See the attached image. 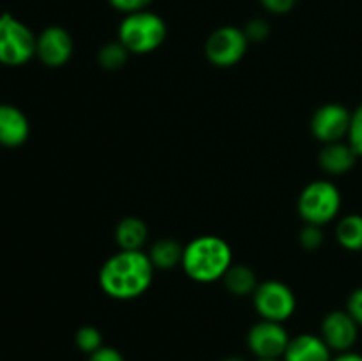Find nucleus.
Wrapping results in <instances>:
<instances>
[{
    "mask_svg": "<svg viewBox=\"0 0 362 361\" xmlns=\"http://www.w3.org/2000/svg\"><path fill=\"white\" fill-rule=\"evenodd\" d=\"M156 268L145 251L120 250L101 265L99 285L108 297L131 301L144 296L152 285Z\"/></svg>",
    "mask_w": 362,
    "mask_h": 361,
    "instance_id": "1",
    "label": "nucleus"
},
{
    "mask_svg": "<svg viewBox=\"0 0 362 361\" xmlns=\"http://www.w3.org/2000/svg\"><path fill=\"white\" fill-rule=\"evenodd\" d=\"M232 264V248L223 237L200 236L184 246L180 265L193 282L212 283L223 280Z\"/></svg>",
    "mask_w": 362,
    "mask_h": 361,
    "instance_id": "2",
    "label": "nucleus"
},
{
    "mask_svg": "<svg viewBox=\"0 0 362 361\" xmlns=\"http://www.w3.org/2000/svg\"><path fill=\"white\" fill-rule=\"evenodd\" d=\"M168 27L159 14L152 11H138L126 14L119 27V41L134 55L156 52L165 42Z\"/></svg>",
    "mask_w": 362,
    "mask_h": 361,
    "instance_id": "3",
    "label": "nucleus"
},
{
    "mask_svg": "<svg viewBox=\"0 0 362 361\" xmlns=\"http://www.w3.org/2000/svg\"><path fill=\"white\" fill-rule=\"evenodd\" d=\"M297 211L304 223L327 225L334 222L341 211V191L331 180H313L300 191Z\"/></svg>",
    "mask_w": 362,
    "mask_h": 361,
    "instance_id": "4",
    "label": "nucleus"
},
{
    "mask_svg": "<svg viewBox=\"0 0 362 361\" xmlns=\"http://www.w3.org/2000/svg\"><path fill=\"white\" fill-rule=\"evenodd\" d=\"M37 35L13 14H0V66L20 67L35 57Z\"/></svg>",
    "mask_w": 362,
    "mask_h": 361,
    "instance_id": "5",
    "label": "nucleus"
},
{
    "mask_svg": "<svg viewBox=\"0 0 362 361\" xmlns=\"http://www.w3.org/2000/svg\"><path fill=\"white\" fill-rule=\"evenodd\" d=\"M253 304L257 314L265 321L285 322L293 315L297 306L296 294L286 283L279 280H267L258 283L253 296Z\"/></svg>",
    "mask_w": 362,
    "mask_h": 361,
    "instance_id": "6",
    "label": "nucleus"
},
{
    "mask_svg": "<svg viewBox=\"0 0 362 361\" xmlns=\"http://www.w3.org/2000/svg\"><path fill=\"white\" fill-rule=\"evenodd\" d=\"M247 46L250 41L243 28L226 25L209 35L205 41V57L218 67H232L244 59Z\"/></svg>",
    "mask_w": 362,
    "mask_h": 361,
    "instance_id": "7",
    "label": "nucleus"
},
{
    "mask_svg": "<svg viewBox=\"0 0 362 361\" xmlns=\"http://www.w3.org/2000/svg\"><path fill=\"white\" fill-rule=\"evenodd\" d=\"M288 343V331L281 322L262 319L247 333V347L257 360H283Z\"/></svg>",
    "mask_w": 362,
    "mask_h": 361,
    "instance_id": "8",
    "label": "nucleus"
},
{
    "mask_svg": "<svg viewBox=\"0 0 362 361\" xmlns=\"http://www.w3.org/2000/svg\"><path fill=\"white\" fill-rule=\"evenodd\" d=\"M352 112L339 103L322 105L311 117V133L322 144L345 140L349 134Z\"/></svg>",
    "mask_w": 362,
    "mask_h": 361,
    "instance_id": "9",
    "label": "nucleus"
},
{
    "mask_svg": "<svg viewBox=\"0 0 362 361\" xmlns=\"http://www.w3.org/2000/svg\"><path fill=\"white\" fill-rule=\"evenodd\" d=\"M73 38L66 28L59 25L46 27L35 41V57L41 60V64L52 69L66 66L73 57Z\"/></svg>",
    "mask_w": 362,
    "mask_h": 361,
    "instance_id": "10",
    "label": "nucleus"
},
{
    "mask_svg": "<svg viewBox=\"0 0 362 361\" xmlns=\"http://www.w3.org/2000/svg\"><path fill=\"white\" fill-rule=\"evenodd\" d=\"M359 324L346 310H332L324 317L320 326V336L332 353L352 350L359 338Z\"/></svg>",
    "mask_w": 362,
    "mask_h": 361,
    "instance_id": "11",
    "label": "nucleus"
},
{
    "mask_svg": "<svg viewBox=\"0 0 362 361\" xmlns=\"http://www.w3.org/2000/svg\"><path fill=\"white\" fill-rule=\"evenodd\" d=\"M30 137V122L23 110L9 103H0V145L20 147Z\"/></svg>",
    "mask_w": 362,
    "mask_h": 361,
    "instance_id": "12",
    "label": "nucleus"
},
{
    "mask_svg": "<svg viewBox=\"0 0 362 361\" xmlns=\"http://www.w3.org/2000/svg\"><path fill=\"white\" fill-rule=\"evenodd\" d=\"M359 156L356 154L349 142H332L324 144L318 152V165L329 176H343L356 166Z\"/></svg>",
    "mask_w": 362,
    "mask_h": 361,
    "instance_id": "13",
    "label": "nucleus"
},
{
    "mask_svg": "<svg viewBox=\"0 0 362 361\" xmlns=\"http://www.w3.org/2000/svg\"><path fill=\"white\" fill-rule=\"evenodd\" d=\"M283 361H332V350L320 335L303 333L290 338Z\"/></svg>",
    "mask_w": 362,
    "mask_h": 361,
    "instance_id": "14",
    "label": "nucleus"
},
{
    "mask_svg": "<svg viewBox=\"0 0 362 361\" xmlns=\"http://www.w3.org/2000/svg\"><path fill=\"white\" fill-rule=\"evenodd\" d=\"M148 229L144 219L136 216H127L120 219L115 227V241L120 250L138 251L147 243Z\"/></svg>",
    "mask_w": 362,
    "mask_h": 361,
    "instance_id": "15",
    "label": "nucleus"
},
{
    "mask_svg": "<svg viewBox=\"0 0 362 361\" xmlns=\"http://www.w3.org/2000/svg\"><path fill=\"white\" fill-rule=\"evenodd\" d=\"M223 283L232 296H253L258 287L257 273L246 264H232L223 276Z\"/></svg>",
    "mask_w": 362,
    "mask_h": 361,
    "instance_id": "16",
    "label": "nucleus"
},
{
    "mask_svg": "<svg viewBox=\"0 0 362 361\" xmlns=\"http://www.w3.org/2000/svg\"><path fill=\"white\" fill-rule=\"evenodd\" d=\"M147 255L156 269L166 271V269H175L177 265L182 264L184 246L172 237H161L154 241Z\"/></svg>",
    "mask_w": 362,
    "mask_h": 361,
    "instance_id": "17",
    "label": "nucleus"
},
{
    "mask_svg": "<svg viewBox=\"0 0 362 361\" xmlns=\"http://www.w3.org/2000/svg\"><path fill=\"white\" fill-rule=\"evenodd\" d=\"M336 239L345 250L362 251V214L343 216L336 225Z\"/></svg>",
    "mask_w": 362,
    "mask_h": 361,
    "instance_id": "18",
    "label": "nucleus"
},
{
    "mask_svg": "<svg viewBox=\"0 0 362 361\" xmlns=\"http://www.w3.org/2000/svg\"><path fill=\"white\" fill-rule=\"evenodd\" d=\"M127 57L129 52L126 50V46L117 39L113 42H106L98 53V62L101 64L103 69L106 71H119L120 67H124V64L127 62Z\"/></svg>",
    "mask_w": 362,
    "mask_h": 361,
    "instance_id": "19",
    "label": "nucleus"
},
{
    "mask_svg": "<svg viewBox=\"0 0 362 361\" xmlns=\"http://www.w3.org/2000/svg\"><path fill=\"white\" fill-rule=\"evenodd\" d=\"M76 347L85 354H92L103 347V335L94 326H81L74 336Z\"/></svg>",
    "mask_w": 362,
    "mask_h": 361,
    "instance_id": "20",
    "label": "nucleus"
},
{
    "mask_svg": "<svg viewBox=\"0 0 362 361\" xmlns=\"http://www.w3.org/2000/svg\"><path fill=\"white\" fill-rule=\"evenodd\" d=\"M346 142H349L350 147L356 151V154L362 158V103L352 112Z\"/></svg>",
    "mask_w": 362,
    "mask_h": 361,
    "instance_id": "21",
    "label": "nucleus"
},
{
    "mask_svg": "<svg viewBox=\"0 0 362 361\" xmlns=\"http://www.w3.org/2000/svg\"><path fill=\"white\" fill-rule=\"evenodd\" d=\"M299 241H300V246L308 251H315L322 246L324 243V234H322V227L318 225H310L306 223L304 229L300 230L299 234Z\"/></svg>",
    "mask_w": 362,
    "mask_h": 361,
    "instance_id": "22",
    "label": "nucleus"
},
{
    "mask_svg": "<svg viewBox=\"0 0 362 361\" xmlns=\"http://www.w3.org/2000/svg\"><path fill=\"white\" fill-rule=\"evenodd\" d=\"M244 34H246L247 41L250 42H262L264 39H267L269 35V23L260 18H255V20L247 21L246 28H243Z\"/></svg>",
    "mask_w": 362,
    "mask_h": 361,
    "instance_id": "23",
    "label": "nucleus"
},
{
    "mask_svg": "<svg viewBox=\"0 0 362 361\" xmlns=\"http://www.w3.org/2000/svg\"><path fill=\"white\" fill-rule=\"evenodd\" d=\"M108 2L113 9L120 11L124 14H131L138 13V11H145L151 6L152 0H108Z\"/></svg>",
    "mask_w": 362,
    "mask_h": 361,
    "instance_id": "24",
    "label": "nucleus"
},
{
    "mask_svg": "<svg viewBox=\"0 0 362 361\" xmlns=\"http://www.w3.org/2000/svg\"><path fill=\"white\" fill-rule=\"evenodd\" d=\"M345 310L352 315V319L359 324V328H362V287L350 292Z\"/></svg>",
    "mask_w": 362,
    "mask_h": 361,
    "instance_id": "25",
    "label": "nucleus"
},
{
    "mask_svg": "<svg viewBox=\"0 0 362 361\" xmlns=\"http://www.w3.org/2000/svg\"><path fill=\"white\" fill-rule=\"evenodd\" d=\"M260 4L271 14H286L296 7V0H260Z\"/></svg>",
    "mask_w": 362,
    "mask_h": 361,
    "instance_id": "26",
    "label": "nucleus"
},
{
    "mask_svg": "<svg viewBox=\"0 0 362 361\" xmlns=\"http://www.w3.org/2000/svg\"><path fill=\"white\" fill-rule=\"evenodd\" d=\"M88 361H126L124 360L122 353L117 350L115 347H106L103 345L95 353L88 354Z\"/></svg>",
    "mask_w": 362,
    "mask_h": 361,
    "instance_id": "27",
    "label": "nucleus"
},
{
    "mask_svg": "<svg viewBox=\"0 0 362 361\" xmlns=\"http://www.w3.org/2000/svg\"><path fill=\"white\" fill-rule=\"evenodd\" d=\"M332 361H362V354L354 353V350H346V353H339L338 356L332 357Z\"/></svg>",
    "mask_w": 362,
    "mask_h": 361,
    "instance_id": "28",
    "label": "nucleus"
},
{
    "mask_svg": "<svg viewBox=\"0 0 362 361\" xmlns=\"http://www.w3.org/2000/svg\"><path fill=\"white\" fill-rule=\"evenodd\" d=\"M223 361H246V360H244V357H239V356H230Z\"/></svg>",
    "mask_w": 362,
    "mask_h": 361,
    "instance_id": "29",
    "label": "nucleus"
},
{
    "mask_svg": "<svg viewBox=\"0 0 362 361\" xmlns=\"http://www.w3.org/2000/svg\"><path fill=\"white\" fill-rule=\"evenodd\" d=\"M257 361H283V360H257Z\"/></svg>",
    "mask_w": 362,
    "mask_h": 361,
    "instance_id": "30",
    "label": "nucleus"
}]
</instances>
